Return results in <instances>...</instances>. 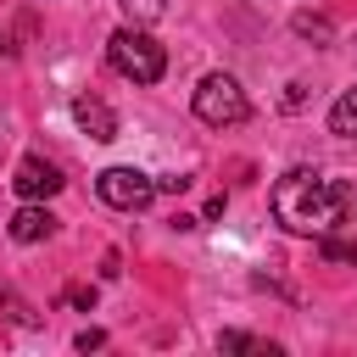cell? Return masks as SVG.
<instances>
[{
    "label": "cell",
    "instance_id": "4",
    "mask_svg": "<svg viewBox=\"0 0 357 357\" xmlns=\"http://www.w3.org/2000/svg\"><path fill=\"white\" fill-rule=\"evenodd\" d=\"M95 195H100L106 206H117V212H139V206H151L162 190H156V178L139 173V167H106V173L95 178Z\"/></svg>",
    "mask_w": 357,
    "mask_h": 357
},
{
    "label": "cell",
    "instance_id": "1",
    "mask_svg": "<svg viewBox=\"0 0 357 357\" xmlns=\"http://www.w3.org/2000/svg\"><path fill=\"white\" fill-rule=\"evenodd\" d=\"M273 218L290 234H329L340 223V184H329L312 167H290L273 184Z\"/></svg>",
    "mask_w": 357,
    "mask_h": 357
},
{
    "label": "cell",
    "instance_id": "11",
    "mask_svg": "<svg viewBox=\"0 0 357 357\" xmlns=\"http://www.w3.org/2000/svg\"><path fill=\"white\" fill-rule=\"evenodd\" d=\"M296 33H307V39H324V45L335 39V28H329L324 17H312V11H296Z\"/></svg>",
    "mask_w": 357,
    "mask_h": 357
},
{
    "label": "cell",
    "instance_id": "13",
    "mask_svg": "<svg viewBox=\"0 0 357 357\" xmlns=\"http://www.w3.org/2000/svg\"><path fill=\"white\" fill-rule=\"evenodd\" d=\"M61 301H67V307H78V312H89V307H95V290H89V284H73Z\"/></svg>",
    "mask_w": 357,
    "mask_h": 357
},
{
    "label": "cell",
    "instance_id": "8",
    "mask_svg": "<svg viewBox=\"0 0 357 357\" xmlns=\"http://www.w3.org/2000/svg\"><path fill=\"white\" fill-rule=\"evenodd\" d=\"M329 134L357 139V84H351V89H340V100L329 106Z\"/></svg>",
    "mask_w": 357,
    "mask_h": 357
},
{
    "label": "cell",
    "instance_id": "2",
    "mask_svg": "<svg viewBox=\"0 0 357 357\" xmlns=\"http://www.w3.org/2000/svg\"><path fill=\"white\" fill-rule=\"evenodd\" d=\"M106 61H112L123 78H134V84H156V78L167 73V50H162L139 22H128V28H117V33L106 39Z\"/></svg>",
    "mask_w": 357,
    "mask_h": 357
},
{
    "label": "cell",
    "instance_id": "7",
    "mask_svg": "<svg viewBox=\"0 0 357 357\" xmlns=\"http://www.w3.org/2000/svg\"><path fill=\"white\" fill-rule=\"evenodd\" d=\"M6 229H11V240H17V245H39V240H50V234H56V218H50L39 201H28V206H17V212H11V223H6Z\"/></svg>",
    "mask_w": 357,
    "mask_h": 357
},
{
    "label": "cell",
    "instance_id": "5",
    "mask_svg": "<svg viewBox=\"0 0 357 357\" xmlns=\"http://www.w3.org/2000/svg\"><path fill=\"white\" fill-rule=\"evenodd\" d=\"M61 184H67V178H61V167H56V162H45V156H22V162H17V173H11V190H17L22 201H50Z\"/></svg>",
    "mask_w": 357,
    "mask_h": 357
},
{
    "label": "cell",
    "instance_id": "10",
    "mask_svg": "<svg viewBox=\"0 0 357 357\" xmlns=\"http://www.w3.org/2000/svg\"><path fill=\"white\" fill-rule=\"evenodd\" d=\"M117 6H123V11H128V22H139V28H145V22H156V17L167 11V0H117Z\"/></svg>",
    "mask_w": 357,
    "mask_h": 357
},
{
    "label": "cell",
    "instance_id": "14",
    "mask_svg": "<svg viewBox=\"0 0 357 357\" xmlns=\"http://www.w3.org/2000/svg\"><path fill=\"white\" fill-rule=\"evenodd\" d=\"M73 346H78V351H100V346H106V335H100V329H78V340H73Z\"/></svg>",
    "mask_w": 357,
    "mask_h": 357
},
{
    "label": "cell",
    "instance_id": "6",
    "mask_svg": "<svg viewBox=\"0 0 357 357\" xmlns=\"http://www.w3.org/2000/svg\"><path fill=\"white\" fill-rule=\"evenodd\" d=\"M73 123H78L89 139H117V112H112L106 100H95V95H78V100H73Z\"/></svg>",
    "mask_w": 357,
    "mask_h": 357
},
{
    "label": "cell",
    "instance_id": "12",
    "mask_svg": "<svg viewBox=\"0 0 357 357\" xmlns=\"http://www.w3.org/2000/svg\"><path fill=\"white\" fill-rule=\"evenodd\" d=\"M218 351H268V357H273V346H262V340H251V335H240V329L218 335Z\"/></svg>",
    "mask_w": 357,
    "mask_h": 357
},
{
    "label": "cell",
    "instance_id": "9",
    "mask_svg": "<svg viewBox=\"0 0 357 357\" xmlns=\"http://www.w3.org/2000/svg\"><path fill=\"white\" fill-rule=\"evenodd\" d=\"M318 251H324V262L357 268V240H335V234H318Z\"/></svg>",
    "mask_w": 357,
    "mask_h": 357
},
{
    "label": "cell",
    "instance_id": "3",
    "mask_svg": "<svg viewBox=\"0 0 357 357\" xmlns=\"http://www.w3.org/2000/svg\"><path fill=\"white\" fill-rule=\"evenodd\" d=\"M195 117H201L206 128H234V123H245V117H251V100H245V89H240V78L206 73V78L195 84Z\"/></svg>",
    "mask_w": 357,
    "mask_h": 357
}]
</instances>
